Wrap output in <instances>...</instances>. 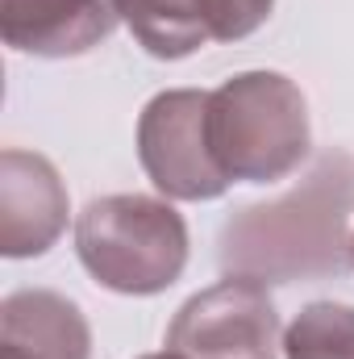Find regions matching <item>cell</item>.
Instances as JSON below:
<instances>
[{"mask_svg": "<svg viewBox=\"0 0 354 359\" xmlns=\"http://www.w3.org/2000/svg\"><path fill=\"white\" fill-rule=\"evenodd\" d=\"M354 159L325 155L309 180L267 205H250L221 230L225 276H246L259 284L321 280L354 268Z\"/></svg>", "mask_w": 354, "mask_h": 359, "instance_id": "cell-1", "label": "cell"}, {"mask_svg": "<svg viewBox=\"0 0 354 359\" xmlns=\"http://www.w3.org/2000/svg\"><path fill=\"white\" fill-rule=\"evenodd\" d=\"M208 147L229 184L292 176L313 151L309 100L279 72H242L208 92Z\"/></svg>", "mask_w": 354, "mask_h": 359, "instance_id": "cell-2", "label": "cell"}, {"mask_svg": "<svg viewBox=\"0 0 354 359\" xmlns=\"http://www.w3.org/2000/svg\"><path fill=\"white\" fill-rule=\"evenodd\" d=\"M76 255L100 288L155 297L187 268V226L159 196H100L76 217Z\"/></svg>", "mask_w": 354, "mask_h": 359, "instance_id": "cell-3", "label": "cell"}, {"mask_svg": "<svg viewBox=\"0 0 354 359\" xmlns=\"http://www.w3.org/2000/svg\"><path fill=\"white\" fill-rule=\"evenodd\" d=\"M163 347L183 359H279L283 334L267 284L225 276L221 284L187 297L167 326Z\"/></svg>", "mask_w": 354, "mask_h": 359, "instance_id": "cell-4", "label": "cell"}, {"mask_svg": "<svg viewBox=\"0 0 354 359\" xmlns=\"http://www.w3.org/2000/svg\"><path fill=\"white\" fill-rule=\"evenodd\" d=\"M138 159L167 201H217L229 180L208 147V92H159L138 117Z\"/></svg>", "mask_w": 354, "mask_h": 359, "instance_id": "cell-5", "label": "cell"}, {"mask_svg": "<svg viewBox=\"0 0 354 359\" xmlns=\"http://www.w3.org/2000/svg\"><path fill=\"white\" fill-rule=\"evenodd\" d=\"M67 188L50 159L29 151L0 155V255L34 259L46 255L67 230Z\"/></svg>", "mask_w": 354, "mask_h": 359, "instance_id": "cell-6", "label": "cell"}, {"mask_svg": "<svg viewBox=\"0 0 354 359\" xmlns=\"http://www.w3.org/2000/svg\"><path fill=\"white\" fill-rule=\"evenodd\" d=\"M113 0H0V34L34 59H80L113 38Z\"/></svg>", "mask_w": 354, "mask_h": 359, "instance_id": "cell-7", "label": "cell"}, {"mask_svg": "<svg viewBox=\"0 0 354 359\" xmlns=\"http://www.w3.org/2000/svg\"><path fill=\"white\" fill-rule=\"evenodd\" d=\"M0 359H92L84 309L50 288H21L0 301Z\"/></svg>", "mask_w": 354, "mask_h": 359, "instance_id": "cell-8", "label": "cell"}, {"mask_svg": "<svg viewBox=\"0 0 354 359\" xmlns=\"http://www.w3.org/2000/svg\"><path fill=\"white\" fill-rule=\"evenodd\" d=\"M129 34L155 59H187L208 46L200 0H113Z\"/></svg>", "mask_w": 354, "mask_h": 359, "instance_id": "cell-9", "label": "cell"}, {"mask_svg": "<svg viewBox=\"0 0 354 359\" xmlns=\"http://www.w3.org/2000/svg\"><path fill=\"white\" fill-rule=\"evenodd\" d=\"M283 359H354V305H304L283 330Z\"/></svg>", "mask_w": 354, "mask_h": 359, "instance_id": "cell-10", "label": "cell"}, {"mask_svg": "<svg viewBox=\"0 0 354 359\" xmlns=\"http://www.w3.org/2000/svg\"><path fill=\"white\" fill-rule=\"evenodd\" d=\"M275 0H200V21L208 42H242L259 25H267Z\"/></svg>", "mask_w": 354, "mask_h": 359, "instance_id": "cell-11", "label": "cell"}, {"mask_svg": "<svg viewBox=\"0 0 354 359\" xmlns=\"http://www.w3.org/2000/svg\"><path fill=\"white\" fill-rule=\"evenodd\" d=\"M142 359H183V355H171V351H159V355H142Z\"/></svg>", "mask_w": 354, "mask_h": 359, "instance_id": "cell-12", "label": "cell"}, {"mask_svg": "<svg viewBox=\"0 0 354 359\" xmlns=\"http://www.w3.org/2000/svg\"><path fill=\"white\" fill-rule=\"evenodd\" d=\"M351 264H354V230H351Z\"/></svg>", "mask_w": 354, "mask_h": 359, "instance_id": "cell-13", "label": "cell"}]
</instances>
